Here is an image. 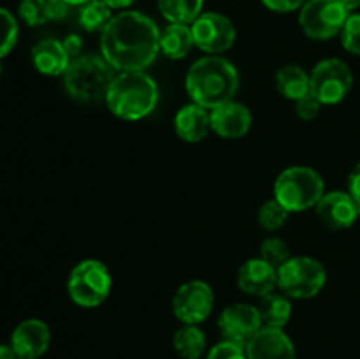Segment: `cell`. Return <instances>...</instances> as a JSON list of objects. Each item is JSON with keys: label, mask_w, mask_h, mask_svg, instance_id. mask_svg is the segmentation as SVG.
<instances>
[{"label": "cell", "mask_w": 360, "mask_h": 359, "mask_svg": "<svg viewBox=\"0 0 360 359\" xmlns=\"http://www.w3.org/2000/svg\"><path fill=\"white\" fill-rule=\"evenodd\" d=\"M348 194H350L352 199L355 201L360 210V162L352 169L350 176H348Z\"/></svg>", "instance_id": "obj_35"}, {"label": "cell", "mask_w": 360, "mask_h": 359, "mask_svg": "<svg viewBox=\"0 0 360 359\" xmlns=\"http://www.w3.org/2000/svg\"><path fill=\"white\" fill-rule=\"evenodd\" d=\"M115 77V69L105 62L104 56H76L63 73V88L76 101H105Z\"/></svg>", "instance_id": "obj_4"}, {"label": "cell", "mask_w": 360, "mask_h": 359, "mask_svg": "<svg viewBox=\"0 0 360 359\" xmlns=\"http://www.w3.org/2000/svg\"><path fill=\"white\" fill-rule=\"evenodd\" d=\"M69 14V4L65 0H48L49 21H60Z\"/></svg>", "instance_id": "obj_34"}, {"label": "cell", "mask_w": 360, "mask_h": 359, "mask_svg": "<svg viewBox=\"0 0 360 359\" xmlns=\"http://www.w3.org/2000/svg\"><path fill=\"white\" fill-rule=\"evenodd\" d=\"M193 42L210 55H220L234 46L236 27L227 16L218 13H202L192 23Z\"/></svg>", "instance_id": "obj_11"}, {"label": "cell", "mask_w": 360, "mask_h": 359, "mask_svg": "<svg viewBox=\"0 0 360 359\" xmlns=\"http://www.w3.org/2000/svg\"><path fill=\"white\" fill-rule=\"evenodd\" d=\"M4 74V67H2V60H0V77H2Z\"/></svg>", "instance_id": "obj_41"}, {"label": "cell", "mask_w": 360, "mask_h": 359, "mask_svg": "<svg viewBox=\"0 0 360 359\" xmlns=\"http://www.w3.org/2000/svg\"><path fill=\"white\" fill-rule=\"evenodd\" d=\"M63 48L69 53L70 60H72L79 55L81 48H83V42H81V39L77 37V35H69V37H65V41H63Z\"/></svg>", "instance_id": "obj_36"}, {"label": "cell", "mask_w": 360, "mask_h": 359, "mask_svg": "<svg viewBox=\"0 0 360 359\" xmlns=\"http://www.w3.org/2000/svg\"><path fill=\"white\" fill-rule=\"evenodd\" d=\"M174 348L183 359H199L206 351V336L202 331L192 324L176 331Z\"/></svg>", "instance_id": "obj_24"}, {"label": "cell", "mask_w": 360, "mask_h": 359, "mask_svg": "<svg viewBox=\"0 0 360 359\" xmlns=\"http://www.w3.org/2000/svg\"><path fill=\"white\" fill-rule=\"evenodd\" d=\"M0 359H20L11 344H0Z\"/></svg>", "instance_id": "obj_37"}, {"label": "cell", "mask_w": 360, "mask_h": 359, "mask_svg": "<svg viewBox=\"0 0 360 359\" xmlns=\"http://www.w3.org/2000/svg\"><path fill=\"white\" fill-rule=\"evenodd\" d=\"M158 87L144 70L122 73L115 77L105 95L109 111L122 120H143L157 108Z\"/></svg>", "instance_id": "obj_3"}, {"label": "cell", "mask_w": 360, "mask_h": 359, "mask_svg": "<svg viewBox=\"0 0 360 359\" xmlns=\"http://www.w3.org/2000/svg\"><path fill=\"white\" fill-rule=\"evenodd\" d=\"M343 48L352 55H360V13L350 14L341 30Z\"/></svg>", "instance_id": "obj_30"}, {"label": "cell", "mask_w": 360, "mask_h": 359, "mask_svg": "<svg viewBox=\"0 0 360 359\" xmlns=\"http://www.w3.org/2000/svg\"><path fill=\"white\" fill-rule=\"evenodd\" d=\"M309 81H311L309 92L322 104H338L352 90L354 76L347 62L340 58H327L316 63L313 73L309 74Z\"/></svg>", "instance_id": "obj_9"}, {"label": "cell", "mask_w": 360, "mask_h": 359, "mask_svg": "<svg viewBox=\"0 0 360 359\" xmlns=\"http://www.w3.org/2000/svg\"><path fill=\"white\" fill-rule=\"evenodd\" d=\"M288 215H290V211L287 208L281 206L276 199H271L260 206L259 224L266 231H278V229L285 225Z\"/></svg>", "instance_id": "obj_26"}, {"label": "cell", "mask_w": 360, "mask_h": 359, "mask_svg": "<svg viewBox=\"0 0 360 359\" xmlns=\"http://www.w3.org/2000/svg\"><path fill=\"white\" fill-rule=\"evenodd\" d=\"M211 130L225 139H238L243 137L252 127V113L245 104L229 101L210 113Z\"/></svg>", "instance_id": "obj_15"}, {"label": "cell", "mask_w": 360, "mask_h": 359, "mask_svg": "<svg viewBox=\"0 0 360 359\" xmlns=\"http://www.w3.org/2000/svg\"><path fill=\"white\" fill-rule=\"evenodd\" d=\"M322 108V102L315 97V95L309 92L308 95L301 97L299 101H295V113H297L299 118L302 120H313L320 113Z\"/></svg>", "instance_id": "obj_32"}, {"label": "cell", "mask_w": 360, "mask_h": 359, "mask_svg": "<svg viewBox=\"0 0 360 359\" xmlns=\"http://www.w3.org/2000/svg\"><path fill=\"white\" fill-rule=\"evenodd\" d=\"M102 2L108 4V6L111 7V9H125V7L132 6V4L136 2V0H102Z\"/></svg>", "instance_id": "obj_38"}, {"label": "cell", "mask_w": 360, "mask_h": 359, "mask_svg": "<svg viewBox=\"0 0 360 359\" xmlns=\"http://www.w3.org/2000/svg\"><path fill=\"white\" fill-rule=\"evenodd\" d=\"M112 278L108 266L97 259H84L72 267L67 280L70 299L83 308H95L108 299Z\"/></svg>", "instance_id": "obj_6"}, {"label": "cell", "mask_w": 360, "mask_h": 359, "mask_svg": "<svg viewBox=\"0 0 360 359\" xmlns=\"http://www.w3.org/2000/svg\"><path fill=\"white\" fill-rule=\"evenodd\" d=\"M348 16L340 0H306L299 14V25L309 39L327 41L341 34Z\"/></svg>", "instance_id": "obj_8"}, {"label": "cell", "mask_w": 360, "mask_h": 359, "mask_svg": "<svg viewBox=\"0 0 360 359\" xmlns=\"http://www.w3.org/2000/svg\"><path fill=\"white\" fill-rule=\"evenodd\" d=\"M238 285L245 294L264 298L278 285V270L260 257L250 259L239 270Z\"/></svg>", "instance_id": "obj_17"}, {"label": "cell", "mask_w": 360, "mask_h": 359, "mask_svg": "<svg viewBox=\"0 0 360 359\" xmlns=\"http://www.w3.org/2000/svg\"><path fill=\"white\" fill-rule=\"evenodd\" d=\"M185 84L192 102L206 109H214L234 101L239 88V74L227 58L207 55L190 67Z\"/></svg>", "instance_id": "obj_2"}, {"label": "cell", "mask_w": 360, "mask_h": 359, "mask_svg": "<svg viewBox=\"0 0 360 359\" xmlns=\"http://www.w3.org/2000/svg\"><path fill=\"white\" fill-rule=\"evenodd\" d=\"M248 359H295V348L290 338L278 327H260L259 333L246 344Z\"/></svg>", "instance_id": "obj_16"}, {"label": "cell", "mask_w": 360, "mask_h": 359, "mask_svg": "<svg viewBox=\"0 0 360 359\" xmlns=\"http://www.w3.org/2000/svg\"><path fill=\"white\" fill-rule=\"evenodd\" d=\"M276 88L285 99L299 101L309 94L311 81L309 74L299 65H285L276 73Z\"/></svg>", "instance_id": "obj_22"}, {"label": "cell", "mask_w": 360, "mask_h": 359, "mask_svg": "<svg viewBox=\"0 0 360 359\" xmlns=\"http://www.w3.org/2000/svg\"><path fill=\"white\" fill-rule=\"evenodd\" d=\"M112 20L111 7L102 0H90L79 11V25L88 32H102Z\"/></svg>", "instance_id": "obj_25"}, {"label": "cell", "mask_w": 360, "mask_h": 359, "mask_svg": "<svg viewBox=\"0 0 360 359\" xmlns=\"http://www.w3.org/2000/svg\"><path fill=\"white\" fill-rule=\"evenodd\" d=\"M262 4L274 13H292L304 6L306 0H262Z\"/></svg>", "instance_id": "obj_33"}, {"label": "cell", "mask_w": 360, "mask_h": 359, "mask_svg": "<svg viewBox=\"0 0 360 359\" xmlns=\"http://www.w3.org/2000/svg\"><path fill=\"white\" fill-rule=\"evenodd\" d=\"M262 326L259 308L246 303L227 306L218 319V327L225 340L234 341L243 347H246V344L259 333Z\"/></svg>", "instance_id": "obj_12"}, {"label": "cell", "mask_w": 360, "mask_h": 359, "mask_svg": "<svg viewBox=\"0 0 360 359\" xmlns=\"http://www.w3.org/2000/svg\"><path fill=\"white\" fill-rule=\"evenodd\" d=\"M320 222L329 229H348L360 215L359 206L348 192L334 190L323 194L315 206Z\"/></svg>", "instance_id": "obj_13"}, {"label": "cell", "mask_w": 360, "mask_h": 359, "mask_svg": "<svg viewBox=\"0 0 360 359\" xmlns=\"http://www.w3.org/2000/svg\"><path fill=\"white\" fill-rule=\"evenodd\" d=\"M157 4L169 23L190 25L202 14L204 0H157Z\"/></svg>", "instance_id": "obj_23"}, {"label": "cell", "mask_w": 360, "mask_h": 359, "mask_svg": "<svg viewBox=\"0 0 360 359\" xmlns=\"http://www.w3.org/2000/svg\"><path fill=\"white\" fill-rule=\"evenodd\" d=\"M69 6H84L86 2H90V0H65Z\"/></svg>", "instance_id": "obj_40"}, {"label": "cell", "mask_w": 360, "mask_h": 359, "mask_svg": "<svg viewBox=\"0 0 360 359\" xmlns=\"http://www.w3.org/2000/svg\"><path fill=\"white\" fill-rule=\"evenodd\" d=\"M193 44L192 27L188 25L171 23L160 32V49L167 58H185Z\"/></svg>", "instance_id": "obj_20"}, {"label": "cell", "mask_w": 360, "mask_h": 359, "mask_svg": "<svg viewBox=\"0 0 360 359\" xmlns=\"http://www.w3.org/2000/svg\"><path fill=\"white\" fill-rule=\"evenodd\" d=\"M32 63L46 76H63L70 63V56L63 48V42L44 39L32 48Z\"/></svg>", "instance_id": "obj_19"}, {"label": "cell", "mask_w": 360, "mask_h": 359, "mask_svg": "<svg viewBox=\"0 0 360 359\" xmlns=\"http://www.w3.org/2000/svg\"><path fill=\"white\" fill-rule=\"evenodd\" d=\"M260 259H264L278 270L281 264H285L290 259V248H288V245L283 239L267 238L260 245Z\"/></svg>", "instance_id": "obj_29"}, {"label": "cell", "mask_w": 360, "mask_h": 359, "mask_svg": "<svg viewBox=\"0 0 360 359\" xmlns=\"http://www.w3.org/2000/svg\"><path fill=\"white\" fill-rule=\"evenodd\" d=\"M259 313L262 324L267 327H278L281 329L287 326L292 315V303L290 298L283 292H269L267 296L260 298Z\"/></svg>", "instance_id": "obj_21"}, {"label": "cell", "mask_w": 360, "mask_h": 359, "mask_svg": "<svg viewBox=\"0 0 360 359\" xmlns=\"http://www.w3.org/2000/svg\"><path fill=\"white\" fill-rule=\"evenodd\" d=\"M326 194L323 178L311 168L292 165L274 182V199L288 211H304L315 208Z\"/></svg>", "instance_id": "obj_5"}, {"label": "cell", "mask_w": 360, "mask_h": 359, "mask_svg": "<svg viewBox=\"0 0 360 359\" xmlns=\"http://www.w3.org/2000/svg\"><path fill=\"white\" fill-rule=\"evenodd\" d=\"M340 4L347 9L348 14H352L360 7V0H340Z\"/></svg>", "instance_id": "obj_39"}, {"label": "cell", "mask_w": 360, "mask_h": 359, "mask_svg": "<svg viewBox=\"0 0 360 359\" xmlns=\"http://www.w3.org/2000/svg\"><path fill=\"white\" fill-rule=\"evenodd\" d=\"M18 13L28 27H39V25L48 23V0H21Z\"/></svg>", "instance_id": "obj_28"}, {"label": "cell", "mask_w": 360, "mask_h": 359, "mask_svg": "<svg viewBox=\"0 0 360 359\" xmlns=\"http://www.w3.org/2000/svg\"><path fill=\"white\" fill-rule=\"evenodd\" d=\"M327 280L326 267L313 257H290L278 267V287L294 299L315 298Z\"/></svg>", "instance_id": "obj_7"}, {"label": "cell", "mask_w": 360, "mask_h": 359, "mask_svg": "<svg viewBox=\"0 0 360 359\" xmlns=\"http://www.w3.org/2000/svg\"><path fill=\"white\" fill-rule=\"evenodd\" d=\"M20 35L18 21L7 9L0 7V60L14 49Z\"/></svg>", "instance_id": "obj_27"}, {"label": "cell", "mask_w": 360, "mask_h": 359, "mask_svg": "<svg viewBox=\"0 0 360 359\" xmlns=\"http://www.w3.org/2000/svg\"><path fill=\"white\" fill-rule=\"evenodd\" d=\"M213 306V289H211L210 284L202 280H190L183 284L176 291L174 299H172L174 315L183 324H192V326L204 322L210 317Z\"/></svg>", "instance_id": "obj_10"}, {"label": "cell", "mask_w": 360, "mask_h": 359, "mask_svg": "<svg viewBox=\"0 0 360 359\" xmlns=\"http://www.w3.org/2000/svg\"><path fill=\"white\" fill-rule=\"evenodd\" d=\"M207 359H248L246 351L243 345L234 344V341H220L210 351Z\"/></svg>", "instance_id": "obj_31"}, {"label": "cell", "mask_w": 360, "mask_h": 359, "mask_svg": "<svg viewBox=\"0 0 360 359\" xmlns=\"http://www.w3.org/2000/svg\"><path fill=\"white\" fill-rule=\"evenodd\" d=\"M49 340H51L49 327L39 319L23 320L14 327L11 334V345L20 359L41 358L48 351Z\"/></svg>", "instance_id": "obj_14"}, {"label": "cell", "mask_w": 360, "mask_h": 359, "mask_svg": "<svg viewBox=\"0 0 360 359\" xmlns=\"http://www.w3.org/2000/svg\"><path fill=\"white\" fill-rule=\"evenodd\" d=\"M101 51L115 70H144L160 51V30L146 14L125 11L101 32Z\"/></svg>", "instance_id": "obj_1"}, {"label": "cell", "mask_w": 360, "mask_h": 359, "mask_svg": "<svg viewBox=\"0 0 360 359\" xmlns=\"http://www.w3.org/2000/svg\"><path fill=\"white\" fill-rule=\"evenodd\" d=\"M211 129L210 113L206 108L195 104H186L176 113L174 130L178 137L185 143H199L207 136Z\"/></svg>", "instance_id": "obj_18"}]
</instances>
